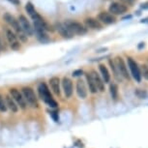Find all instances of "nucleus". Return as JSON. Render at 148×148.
<instances>
[{
  "mask_svg": "<svg viewBox=\"0 0 148 148\" xmlns=\"http://www.w3.org/2000/svg\"><path fill=\"white\" fill-rule=\"evenodd\" d=\"M3 18H4V21H6L7 23L13 28L14 32L16 34L18 38L21 39L22 42H26L27 41V35L23 31H22L21 27V25H19V23H18V21L15 18V16H12L9 13H5L4 16H3Z\"/></svg>",
  "mask_w": 148,
  "mask_h": 148,
  "instance_id": "obj_1",
  "label": "nucleus"
},
{
  "mask_svg": "<svg viewBox=\"0 0 148 148\" xmlns=\"http://www.w3.org/2000/svg\"><path fill=\"white\" fill-rule=\"evenodd\" d=\"M38 93H39V96H40V98L43 101L46 103V104L49 106V107L51 108H57V103L54 101V99L52 98L51 96V91H49V87H47V85L46 84L45 82H41L39 83L38 85Z\"/></svg>",
  "mask_w": 148,
  "mask_h": 148,
  "instance_id": "obj_2",
  "label": "nucleus"
},
{
  "mask_svg": "<svg viewBox=\"0 0 148 148\" xmlns=\"http://www.w3.org/2000/svg\"><path fill=\"white\" fill-rule=\"evenodd\" d=\"M64 24L73 35H84L87 33V28L80 22L75 21H67Z\"/></svg>",
  "mask_w": 148,
  "mask_h": 148,
  "instance_id": "obj_3",
  "label": "nucleus"
},
{
  "mask_svg": "<svg viewBox=\"0 0 148 148\" xmlns=\"http://www.w3.org/2000/svg\"><path fill=\"white\" fill-rule=\"evenodd\" d=\"M21 93L23 95V98L25 100L26 104H28L30 107L37 108L39 107V103L37 96H36L34 90L30 87H23L21 89Z\"/></svg>",
  "mask_w": 148,
  "mask_h": 148,
  "instance_id": "obj_4",
  "label": "nucleus"
},
{
  "mask_svg": "<svg viewBox=\"0 0 148 148\" xmlns=\"http://www.w3.org/2000/svg\"><path fill=\"white\" fill-rule=\"evenodd\" d=\"M9 93H10V96L14 99V101L16 103V105H18L21 110H25L27 104H26L25 100H24L23 95H22L21 92L18 91V89H16V88H11Z\"/></svg>",
  "mask_w": 148,
  "mask_h": 148,
  "instance_id": "obj_5",
  "label": "nucleus"
},
{
  "mask_svg": "<svg viewBox=\"0 0 148 148\" xmlns=\"http://www.w3.org/2000/svg\"><path fill=\"white\" fill-rule=\"evenodd\" d=\"M127 62H128V67H129L131 75L138 82H140L141 80V76H140V70H139V66L138 63L133 59L132 57H127Z\"/></svg>",
  "mask_w": 148,
  "mask_h": 148,
  "instance_id": "obj_6",
  "label": "nucleus"
},
{
  "mask_svg": "<svg viewBox=\"0 0 148 148\" xmlns=\"http://www.w3.org/2000/svg\"><path fill=\"white\" fill-rule=\"evenodd\" d=\"M108 12L113 16L124 15L125 13L128 12V7L120 2H112L108 7Z\"/></svg>",
  "mask_w": 148,
  "mask_h": 148,
  "instance_id": "obj_7",
  "label": "nucleus"
},
{
  "mask_svg": "<svg viewBox=\"0 0 148 148\" xmlns=\"http://www.w3.org/2000/svg\"><path fill=\"white\" fill-rule=\"evenodd\" d=\"M18 23L21 25L22 31H23L27 36H32L34 34V29H33V26L31 25V23L29 22V21L27 19L25 16L21 15L18 18Z\"/></svg>",
  "mask_w": 148,
  "mask_h": 148,
  "instance_id": "obj_8",
  "label": "nucleus"
},
{
  "mask_svg": "<svg viewBox=\"0 0 148 148\" xmlns=\"http://www.w3.org/2000/svg\"><path fill=\"white\" fill-rule=\"evenodd\" d=\"M6 37L10 44V47H12V49H14V51H18V49H21V45L19 43L18 36H16V34L12 29L6 30Z\"/></svg>",
  "mask_w": 148,
  "mask_h": 148,
  "instance_id": "obj_9",
  "label": "nucleus"
},
{
  "mask_svg": "<svg viewBox=\"0 0 148 148\" xmlns=\"http://www.w3.org/2000/svg\"><path fill=\"white\" fill-rule=\"evenodd\" d=\"M114 63H115V65L117 67V69H118L121 77H123L124 79L129 80L130 79V74H129V72H128V68H127L126 64H125V62H124V60H123V58L120 57V56H117L115 59H114Z\"/></svg>",
  "mask_w": 148,
  "mask_h": 148,
  "instance_id": "obj_10",
  "label": "nucleus"
},
{
  "mask_svg": "<svg viewBox=\"0 0 148 148\" xmlns=\"http://www.w3.org/2000/svg\"><path fill=\"white\" fill-rule=\"evenodd\" d=\"M98 21L103 22L104 24H107V25H110V24H114L116 22V18L115 16L111 15L110 12H101L98 15Z\"/></svg>",
  "mask_w": 148,
  "mask_h": 148,
  "instance_id": "obj_11",
  "label": "nucleus"
},
{
  "mask_svg": "<svg viewBox=\"0 0 148 148\" xmlns=\"http://www.w3.org/2000/svg\"><path fill=\"white\" fill-rule=\"evenodd\" d=\"M62 88L64 91V95H65L66 98H70L72 97L73 95V91H74V87H73V82L69 77H63L62 79Z\"/></svg>",
  "mask_w": 148,
  "mask_h": 148,
  "instance_id": "obj_12",
  "label": "nucleus"
},
{
  "mask_svg": "<svg viewBox=\"0 0 148 148\" xmlns=\"http://www.w3.org/2000/svg\"><path fill=\"white\" fill-rule=\"evenodd\" d=\"M90 77H91V79H93L98 91H101V92L104 91L105 90V82H104V80L102 79L101 76H100L96 71L93 70V71H91V73H90Z\"/></svg>",
  "mask_w": 148,
  "mask_h": 148,
  "instance_id": "obj_13",
  "label": "nucleus"
},
{
  "mask_svg": "<svg viewBox=\"0 0 148 148\" xmlns=\"http://www.w3.org/2000/svg\"><path fill=\"white\" fill-rule=\"evenodd\" d=\"M84 23H85V26L87 28H91V29H102L103 28V25L101 24V22L98 21L97 18H85L84 21Z\"/></svg>",
  "mask_w": 148,
  "mask_h": 148,
  "instance_id": "obj_14",
  "label": "nucleus"
},
{
  "mask_svg": "<svg viewBox=\"0 0 148 148\" xmlns=\"http://www.w3.org/2000/svg\"><path fill=\"white\" fill-rule=\"evenodd\" d=\"M49 85H51V90L53 91V93L57 96L60 95V79L58 77H52L51 79H49Z\"/></svg>",
  "mask_w": 148,
  "mask_h": 148,
  "instance_id": "obj_15",
  "label": "nucleus"
},
{
  "mask_svg": "<svg viewBox=\"0 0 148 148\" xmlns=\"http://www.w3.org/2000/svg\"><path fill=\"white\" fill-rule=\"evenodd\" d=\"M77 94L80 99H85L87 97V89L82 79H79L77 82Z\"/></svg>",
  "mask_w": 148,
  "mask_h": 148,
  "instance_id": "obj_16",
  "label": "nucleus"
},
{
  "mask_svg": "<svg viewBox=\"0 0 148 148\" xmlns=\"http://www.w3.org/2000/svg\"><path fill=\"white\" fill-rule=\"evenodd\" d=\"M56 30L64 39H71V38H73V36H74L69 31V29L67 28L65 24L61 23V22L56 24Z\"/></svg>",
  "mask_w": 148,
  "mask_h": 148,
  "instance_id": "obj_17",
  "label": "nucleus"
},
{
  "mask_svg": "<svg viewBox=\"0 0 148 148\" xmlns=\"http://www.w3.org/2000/svg\"><path fill=\"white\" fill-rule=\"evenodd\" d=\"M5 102H6L7 108H9V110L14 113L18 112V106L16 105V103L14 101V99L10 96V95H7V96L5 97Z\"/></svg>",
  "mask_w": 148,
  "mask_h": 148,
  "instance_id": "obj_18",
  "label": "nucleus"
},
{
  "mask_svg": "<svg viewBox=\"0 0 148 148\" xmlns=\"http://www.w3.org/2000/svg\"><path fill=\"white\" fill-rule=\"evenodd\" d=\"M99 71L101 73V77L102 79L104 80L105 83H108L110 82V74L108 72V68L106 67L104 64H100L99 65Z\"/></svg>",
  "mask_w": 148,
  "mask_h": 148,
  "instance_id": "obj_19",
  "label": "nucleus"
},
{
  "mask_svg": "<svg viewBox=\"0 0 148 148\" xmlns=\"http://www.w3.org/2000/svg\"><path fill=\"white\" fill-rule=\"evenodd\" d=\"M25 11L27 12V14L30 16V18H31L33 21H34L35 18H37L39 16V14L37 13V11H36L34 5H33L31 2H27L26 5H25Z\"/></svg>",
  "mask_w": 148,
  "mask_h": 148,
  "instance_id": "obj_20",
  "label": "nucleus"
},
{
  "mask_svg": "<svg viewBox=\"0 0 148 148\" xmlns=\"http://www.w3.org/2000/svg\"><path fill=\"white\" fill-rule=\"evenodd\" d=\"M108 64H110L111 71H112V73H113L114 77H115L116 79H118V80H121V75H120V73H119V71H118V69H117V67H116V65H115V63H114V60L110 59V60H108Z\"/></svg>",
  "mask_w": 148,
  "mask_h": 148,
  "instance_id": "obj_21",
  "label": "nucleus"
},
{
  "mask_svg": "<svg viewBox=\"0 0 148 148\" xmlns=\"http://www.w3.org/2000/svg\"><path fill=\"white\" fill-rule=\"evenodd\" d=\"M85 76H86V80H87V83H88V86H89V90H90L91 93H97L98 89L96 87V85H95L93 79H91L90 74H86Z\"/></svg>",
  "mask_w": 148,
  "mask_h": 148,
  "instance_id": "obj_22",
  "label": "nucleus"
},
{
  "mask_svg": "<svg viewBox=\"0 0 148 148\" xmlns=\"http://www.w3.org/2000/svg\"><path fill=\"white\" fill-rule=\"evenodd\" d=\"M110 91L111 98L113 100H116L118 98V86L115 83H112V84L110 85Z\"/></svg>",
  "mask_w": 148,
  "mask_h": 148,
  "instance_id": "obj_23",
  "label": "nucleus"
},
{
  "mask_svg": "<svg viewBox=\"0 0 148 148\" xmlns=\"http://www.w3.org/2000/svg\"><path fill=\"white\" fill-rule=\"evenodd\" d=\"M139 70H140V76L141 77H143V79L148 80V66L147 65H141L139 67Z\"/></svg>",
  "mask_w": 148,
  "mask_h": 148,
  "instance_id": "obj_24",
  "label": "nucleus"
},
{
  "mask_svg": "<svg viewBox=\"0 0 148 148\" xmlns=\"http://www.w3.org/2000/svg\"><path fill=\"white\" fill-rule=\"evenodd\" d=\"M7 110L8 108H7V106H6V102H5V99L1 96V95H0V111L5 112Z\"/></svg>",
  "mask_w": 148,
  "mask_h": 148,
  "instance_id": "obj_25",
  "label": "nucleus"
},
{
  "mask_svg": "<svg viewBox=\"0 0 148 148\" xmlns=\"http://www.w3.org/2000/svg\"><path fill=\"white\" fill-rule=\"evenodd\" d=\"M121 1L124 2V3L128 4V5H131V6H133V5L136 3V0H121Z\"/></svg>",
  "mask_w": 148,
  "mask_h": 148,
  "instance_id": "obj_26",
  "label": "nucleus"
},
{
  "mask_svg": "<svg viewBox=\"0 0 148 148\" xmlns=\"http://www.w3.org/2000/svg\"><path fill=\"white\" fill-rule=\"evenodd\" d=\"M82 70H76V71H74L73 72V76L74 77H79V76H80V75L82 74Z\"/></svg>",
  "mask_w": 148,
  "mask_h": 148,
  "instance_id": "obj_27",
  "label": "nucleus"
},
{
  "mask_svg": "<svg viewBox=\"0 0 148 148\" xmlns=\"http://www.w3.org/2000/svg\"><path fill=\"white\" fill-rule=\"evenodd\" d=\"M9 2H11L14 5H19L21 4V0H8Z\"/></svg>",
  "mask_w": 148,
  "mask_h": 148,
  "instance_id": "obj_28",
  "label": "nucleus"
},
{
  "mask_svg": "<svg viewBox=\"0 0 148 148\" xmlns=\"http://www.w3.org/2000/svg\"><path fill=\"white\" fill-rule=\"evenodd\" d=\"M140 8L143 10H148V2H145V3H142L140 5Z\"/></svg>",
  "mask_w": 148,
  "mask_h": 148,
  "instance_id": "obj_29",
  "label": "nucleus"
},
{
  "mask_svg": "<svg viewBox=\"0 0 148 148\" xmlns=\"http://www.w3.org/2000/svg\"><path fill=\"white\" fill-rule=\"evenodd\" d=\"M133 18V16L132 15H127V16H123V21H126V19H131Z\"/></svg>",
  "mask_w": 148,
  "mask_h": 148,
  "instance_id": "obj_30",
  "label": "nucleus"
},
{
  "mask_svg": "<svg viewBox=\"0 0 148 148\" xmlns=\"http://www.w3.org/2000/svg\"><path fill=\"white\" fill-rule=\"evenodd\" d=\"M3 49V42H2V39L0 38V52Z\"/></svg>",
  "mask_w": 148,
  "mask_h": 148,
  "instance_id": "obj_31",
  "label": "nucleus"
},
{
  "mask_svg": "<svg viewBox=\"0 0 148 148\" xmlns=\"http://www.w3.org/2000/svg\"><path fill=\"white\" fill-rule=\"evenodd\" d=\"M140 22H141V23H148V18H143V19H141Z\"/></svg>",
  "mask_w": 148,
  "mask_h": 148,
  "instance_id": "obj_32",
  "label": "nucleus"
}]
</instances>
